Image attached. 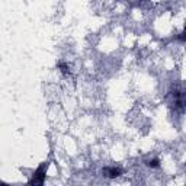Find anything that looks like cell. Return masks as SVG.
I'll return each mask as SVG.
<instances>
[{"label": "cell", "instance_id": "obj_1", "mask_svg": "<svg viewBox=\"0 0 186 186\" xmlns=\"http://www.w3.org/2000/svg\"><path fill=\"white\" fill-rule=\"evenodd\" d=\"M105 173H108L106 176H109V177H116V176H119V170H118V169H106Z\"/></svg>", "mask_w": 186, "mask_h": 186}]
</instances>
